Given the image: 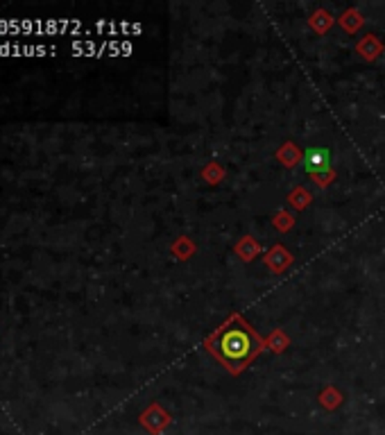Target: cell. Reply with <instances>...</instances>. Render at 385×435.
<instances>
[{"label":"cell","mask_w":385,"mask_h":435,"mask_svg":"<svg viewBox=\"0 0 385 435\" xmlns=\"http://www.w3.org/2000/svg\"><path fill=\"white\" fill-rule=\"evenodd\" d=\"M220 349L227 360H245L252 351V338L243 329H232L222 335Z\"/></svg>","instance_id":"1"},{"label":"cell","mask_w":385,"mask_h":435,"mask_svg":"<svg viewBox=\"0 0 385 435\" xmlns=\"http://www.w3.org/2000/svg\"><path fill=\"white\" fill-rule=\"evenodd\" d=\"M306 170L308 172H324L329 170V163H331V157H329V152L324 148H313L306 152Z\"/></svg>","instance_id":"2"},{"label":"cell","mask_w":385,"mask_h":435,"mask_svg":"<svg viewBox=\"0 0 385 435\" xmlns=\"http://www.w3.org/2000/svg\"><path fill=\"white\" fill-rule=\"evenodd\" d=\"M41 52H52V48H45V45L0 43V57H3V54H41Z\"/></svg>","instance_id":"3"}]
</instances>
